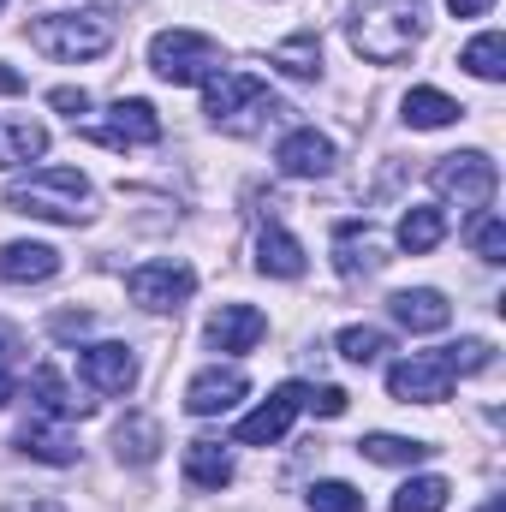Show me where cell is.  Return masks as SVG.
<instances>
[{"label":"cell","mask_w":506,"mask_h":512,"mask_svg":"<svg viewBox=\"0 0 506 512\" xmlns=\"http://www.w3.org/2000/svg\"><path fill=\"white\" fill-rule=\"evenodd\" d=\"M423 0H352L346 36L364 60L376 66H399L417 42H423Z\"/></svg>","instance_id":"obj_1"},{"label":"cell","mask_w":506,"mask_h":512,"mask_svg":"<svg viewBox=\"0 0 506 512\" xmlns=\"http://www.w3.org/2000/svg\"><path fill=\"white\" fill-rule=\"evenodd\" d=\"M6 209L12 215H30V221L78 227L90 215V179L78 167H36L30 179H12L6 185Z\"/></svg>","instance_id":"obj_2"},{"label":"cell","mask_w":506,"mask_h":512,"mask_svg":"<svg viewBox=\"0 0 506 512\" xmlns=\"http://www.w3.org/2000/svg\"><path fill=\"white\" fill-rule=\"evenodd\" d=\"M203 114L221 131H256V126H268V120H280L286 102L268 96V84H262L256 72H227V66H221V72L203 84Z\"/></svg>","instance_id":"obj_3"},{"label":"cell","mask_w":506,"mask_h":512,"mask_svg":"<svg viewBox=\"0 0 506 512\" xmlns=\"http://www.w3.org/2000/svg\"><path fill=\"white\" fill-rule=\"evenodd\" d=\"M30 42L48 54V60H96L114 48V18L102 12H48L30 24Z\"/></svg>","instance_id":"obj_4"},{"label":"cell","mask_w":506,"mask_h":512,"mask_svg":"<svg viewBox=\"0 0 506 512\" xmlns=\"http://www.w3.org/2000/svg\"><path fill=\"white\" fill-rule=\"evenodd\" d=\"M149 72L161 84H209L221 72V42L203 36V30H185V24L179 30H161L149 42Z\"/></svg>","instance_id":"obj_5"},{"label":"cell","mask_w":506,"mask_h":512,"mask_svg":"<svg viewBox=\"0 0 506 512\" xmlns=\"http://www.w3.org/2000/svg\"><path fill=\"white\" fill-rule=\"evenodd\" d=\"M429 185H435L459 215H477V209H489L501 173H495V161H489L483 149H465V155H441L435 173H429Z\"/></svg>","instance_id":"obj_6"},{"label":"cell","mask_w":506,"mask_h":512,"mask_svg":"<svg viewBox=\"0 0 506 512\" xmlns=\"http://www.w3.org/2000/svg\"><path fill=\"white\" fill-rule=\"evenodd\" d=\"M387 393L399 405H441L453 393V370L441 364V352H411L387 370Z\"/></svg>","instance_id":"obj_7"},{"label":"cell","mask_w":506,"mask_h":512,"mask_svg":"<svg viewBox=\"0 0 506 512\" xmlns=\"http://www.w3.org/2000/svg\"><path fill=\"white\" fill-rule=\"evenodd\" d=\"M84 137L102 143V149H143V143H161V114L143 96H131V102H114L108 108V120L84 126Z\"/></svg>","instance_id":"obj_8"},{"label":"cell","mask_w":506,"mask_h":512,"mask_svg":"<svg viewBox=\"0 0 506 512\" xmlns=\"http://www.w3.org/2000/svg\"><path fill=\"white\" fill-rule=\"evenodd\" d=\"M126 292H131V304H143V310H179L197 292V274L185 262H143V268L126 274Z\"/></svg>","instance_id":"obj_9"},{"label":"cell","mask_w":506,"mask_h":512,"mask_svg":"<svg viewBox=\"0 0 506 512\" xmlns=\"http://www.w3.org/2000/svg\"><path fill=\"white\" fill-rule=\"evenodd\" d=\"M304 411V382H286V387H274L262 405H256L251 417H239V447H274L286 429H292V417Z\"/></svg>","instance_id":"obj_10"},{"label":"cell","mask_w":506,"mask_h":512,"mask_svg":"<svg viewBox=\"0 0 506 512\" xmlns=\"http://www.w3.org/2000/svg\"><path fill=\"white\" fill-rule=\"evenodd\" d=\"M78 376L96 387V393H131L137 387V358H131V346L120 340H96V346H84L78 352Z\"/></svg>","instance_id":"obj_11"},{"label":"cell","mask_w":506,"mask_h":512,"mask_svg":"<svg viewBox=\"0 0 506 512\" xmlns=\"http://www.w3.org/2000/svg\"><path fill=\"white\" fill-rule=\"evenodd\" d=\"M274 161H280L286 179H328V173H334V143H328L316 126H298V131L280 137Z\"/></svg>","instance_id":"obj_12"},{"label":"cell","mask_w":506,"mask_h":512,"mask_svg":"<svg viewBox=\"0 0 506 512\" xmlns=\"http://www.w3.org/2000/svg\"><path fill=\"white\" fill-rule=\"evenodd\" d=\"M251 393V382H245V370H203V376H191V387H185V411L191 417H221V411H233L239 399Z\"/></svg>","instance_id":"obj_13"},{"label":"cell","mask_w":506,"mask_h":512,"mask_svg":"<svg viewBox=\"0 0 506 512\" xmlns=\"http://www.w3.org/2000/svg\"><path fill=\"white\" fill-rule=\"evenodd\" d=\"M387 316H393L399 328H411V334H441V328L453 322V304H447L435 286H405V292L387 298Z\"/></svg>","instance_id":"obj_14"},{"label":"cell","mask_w":506,"mask_h":512,"mask_svg":"<svg viewBox=\"0 0 506 512\" xmlns=\"http://www.w3.org/2000/svg\"><path fill=\"white\" fill-rule=\"evenodd\" d=\"M262 334H268V316L256 304H221L209 316V346L215 352H256Z\"/></svg>","instance_id":"obj_15"},{"label":"cell","mask_w":506,"mask_h":512,"mask_svg":"<svg viewBox=\"0 0 506 512\" xmlns=\"http://www.w3.org/2000/svg\"><path fill=\"white\" fill-rule=\"evenodd\" d=\"M18 453H30V459H42V465H78L72 429H66L60 417H42V411L18 429Z\"/></svg>","instance_id":"obj_16"},{"label":"cell","mask_w":506,"mask_h":512,"mask_svg":"<svg viewBox=\"0 0 506 512\" xmlns=\"http://www.w3.org/2000/svg\"><path fill=\"white\" fill-rule=\"evenodd\" d=\"M54 274H60V251H54V245H30V239L0 245V280H12V286H42V280H54Z\"/></svg>","instance_id":"obj_17"},{"label":"cell","mask_w":506,"mask_h":512,"mask_svg":"<svg viewBox=\"0 0 506 512\" xmlns=\"http://www.w3.org/2000/svg\"><path fill=\"white\" fill-rule=\"evenodd\" d=\"M334 251H340V256H334V268H340L346 280H358V274H376L381 262H387V256H381V239L364 227V221H346Z\"/></svg>","instance_id":"obj_18"},{"label":"cell","mask_w":506,"mask_h":512,"mask_svg":"<svg viewBox=\"0 0 506 512\" xmlns=\"http://www.w3.org/2000/svg\"><path fill=\"white\" fill-rule=\"evenodd\" d=\"M399 114H405V126L411 131H441L453 126L465 108L453 102V96H441V90H429V84H417V90H405V102H399Z\"/></svg>","instance_id":"obj_19"},{"label":"cell","mask_w":506,"mask_h":512,"mask_svg":"<svg viewBox=\"0 0 506 512\" xmlns=\"http://www.w3.org/2000/svg\"><path fill=\"white\" fill-rule=\"evenodd\" d=\"M185 483L191 489H227L233 483V453L221 441H191L185 447Z\"/></svg>","instance_id":"obj_20"},{"label":"cell","mask_w":506,"mask_h":512,"mask_svg":"<svg viewBox=\"0 0 506 512\" xmlns=\"http://www.w3.org/2000/svg\"><path fill=\"white\" fill-rule=\"evenodd\" d=\"M256 268L274 274V280H298V274H304V245H298L286 227H268V233L256 239Z\"/></svg>","instance_id":"obj_21"},{"label":"cell","mask_w":506,"mask_h":512,"mask_svg":"<svg viewBox=\"0 0 506 512\" xmlns=\"http://www.w3.org/2000/svg\"><path fill=\"white\" fill-rule=\"evenodd\" d=\"M30 399H36V411H42V417H60V423H72V417H84V411H90V399H72L66 382H60V370H48V364L30 376Z\"/></svg>","instance_id":"obj_22"},{"label":"cell","mask_w":506,"mask_h":512,"mask_svg":"<svg viewBox=\"0 0 506 512\" xmlns=\"http://www.w3.org/2000/svg\"><path fill=\"white\" fill-rule=\"evenodd\" d=\"M36 155H48V131L36 126V120H0V173L24 167Z\"/></svg>","instance_id":"obj_23"},{"label":"cell","mask_w":506,"mask_h":512,"mask_svg":"<svg viewBox=\"0 0 506 512\" xmlns=\"http://www.w3.org/2000/svg\"><path fill=\"white\" fill-rule=\"evenodd\" d=\"M459 66H465L471 78H483V84H501V78H506V36H501V30H483L477 42H465Z\"/></svg>","instance_id":"obj_24"},{"label":"cell","mask_w":506,"mask_h":512,"mask_svg":"<svg viewBox=\"0 0 506 512\" xmlns=\"http://www.w3.org/2000/svg\"><path fill=\"white\" fill-rule=\"evenodd\" d=\"M441 239H447V215L441 209H405L399 215V251L423 256V251H435Z\"/></svg>","instance_id":"obj_25"},{"label":"cell","mask_w":506,"mask_h":512,"mask_svg":"<svg viewBox=\"0 0 506 512\" xmlns=\"http://www.w3.org/2000/svg\"><path fill=\"white\" fill-rule=\"evenodd\" d=\"M358 453H364L370 465H423L435 447H429V441H411V435H364Z\"/></svg>","instance_id":"obj_26"},{"label":"cell","mask_w":506,"mask_h":512,"mask_svg":"<svg viewBox=\"0 0 506 512\" xmlns=\"http://www.w3.org/2000/svg\"><path fill=\"white\" fill-rule=\"evenodd\" d=\"M268 60H274L286 78H316V72H322V42H316V30H298V36H286Z\"/></svg>","instance_id":"obj_27"},{"label":"cell","mask_w":506,"mask_h":512,"mask_svg":"<svg viewBox=\"0 0 506 512\" xmlns=\"http://www.w3.org/2000/svg\"><path fill=\"white\" fill-rule=\"evenodd\" d=\"M447 495H453L447 477H411V483L393 495V512H447Z\"/></svg>","instance_id":"obj_28"},{"label":"cell","mask_w":506,"mask_h":512,"mask_svg":"<svg viewBox=\"0 0 506 512\" xmlns=\"http://www.w3.org/2000/svg\"><path fill=\"white\" fill-rule=\"evenodd\" d=\"M114 447H120V459H131V465H149L155 447H161V429H155L149 417H126L120 435H114Z\"/></svg>","instance_id":"obj_29"},{"label":"cell","mask_w":506,"mask_h":512,"mask_svg":"<svg viewBox=\"0 0 506 512\" xmlns=\"http://www.w3.org/2000/svg\"><path fill=\"white\" fill-rule=\"evenodd\" d=\"M441 364H447L453 376H477V370L495 364V346H489V340H459V346H441Z\"/></svg>","instance_id":"obj_30"},{"label":"cell","mask_w":506,"mask_h":512,"mask_svg":"<svg viewBox=\"0 0 506 512\" xmlns=\"http://www.w3.org/2000/svg\"><path fill=\"white\" fill-rule=\"evenodd\" d=\"M381 352H387V334L381 328H340V358H352V364H376Z\"/></svg>","instance_id":"obj_31"},{"label":"cell","mask_w":506,"mask_h":512,"mask_svg":"<svg viewBox=\"0 0 506 512\" xmlns=\"http://www.w3.org/2000/svg\"><path fill=\"white\" fill-rule=\"evenodd\" d=\"M310 512H364V495L352 483H316L310 489Z\"/></svg>","instance_id":"obj_32"},{"label":"cell","mask_w":506,"mask_h":512,"mask_svg":"<svg viewBox=\"0 0 506 512\" xmlns=\"http://www.w3.org/2000/svg\"><path fill=\"white\" fill-rule=\"evenodd\" d=\"M471 245H477V256H483V262H506V221L483 215V221L471 227Z\"/></svg>","instance_id":"obj_33"},{"label":"cell","mask_w":506,"mask_h":512,"mask_svg":"<svg viewBox=\"0 0 506 512\" xmlns=\"http://www.w3.org/2000/svg\"><path fill=\"white\" fill-rule=\"evenodd\" d=\"M304 411L340 417V411H346V387H304Z\"/></svg>","instance_id":"obj_34"},{"label":"cell","mask_w":506,"mask_h":512,"mask_svg":"<svg viewBox=\"0 0 506 512\" xmlns=\"http://www.w3.org/2000/svg\"><path fill=\"white\" fill-rule=\"evenodd\" d=\"M48 102H54V108H60V114H72V120H78V114H84V108H90V96H84V90H54V96H48Z\"/></svg>","instance_id":"obj_35"},{"label":"cell","mask_w":506,"mask_h":512,"mask_svg":"<svg viewBox=\"0 0 506 512\" xmlns=\"http://www.w3.org/2000/svg\"><path fill=\"white\" fill-rule=\"evenodd\" d=\"M90 328V316L84 310H66V316H54V334H84Z\"/></svg>","instance_id":"obj_36"},{"label":"cell","mask_w":506,"mask_h":512,"mask_svg":"<svg viewBox=\"0 0 506 512\" xmlns=\"http://www.w3.org/2000/svg\"><path fill=\"white\" fill-rule=\"evenodd\" d=\"M489 6H495V0H447V12H453V18H483Z\"/></svg>","instance_id":"obj_37"},{"label":"cell","mask_w":506,"mask_h":512,"mask_svg":"<svg viewBox=\"0 0 506 512\" xmlns=\"http://www.w3.org/2000/svg\"><path fill=\"white\" fill-rule=\"evenodd\" d=\"M18 352H24V340H18V328H6V322H0V364H6V358H18Z\"/></svg>","instance_id":"obj_38"},{"label":"cell","mask_w":506,"mask_h":512,"mask_svg":"<svg viewBox=\"0 0 506 512\" xmlns=\"http://www.w3.org/2000/svg\"><path fill=\"white\" fill-rule=\"evenodd\" d=\"M18 90H24V78L12 66H0V96H18Z\"/></svg>","instance_id":"obj_39"},{"label":"cell","mask_w":506,"mask_h":512,"mask_svg":"<svg viewBox=\"0 0 506 512\" xmlns=\"http://www.w3.org/2000/svg\"><path fill=\"white\" fill-rule=\"evenodd\" d=\"M0 512H60L54 501H36V507H0Z\"/></svg>","instance_id":"obj_40"},{"label":"cell","mask_w":506,"mask_h":512,"mask_svg":"<svg viewBox=\"0 0 506 512\" xmlns=\"http://www.w3.org/2000/svg\"><path fill=\"white\" fill-rule=\"evenodd\" d=\"M6 399H12V376H6V370H0V405H6Z\"/></svg>","instance_id":"obj_41"},{"label":"cell","mask_w":506,"mask_h":512,"mask_svg":"<svg viewBox=\"0 0 506 512\" xmlns=\"http://www.w3.org/2000/svg\"><path fill=\"white\" fill-rule=\"evenodd\" d=\"M483 512H506V507H501V501H489V507H483Z\"/></svg>","instance_id":"obj_42"},{"label":"cell","mask_w":506,"mask_h":512,"mask_svg":"<svg viewBox=\"0 0 506 512\" xmlns=\"http://www.w3.org/2000/svg\"><path fill=\"white\" fill-rule=\"evenodd\" d=\"M0 6H6V0H0Z\"/></svg>","instance_id":"obj_43"}]
</instances>
